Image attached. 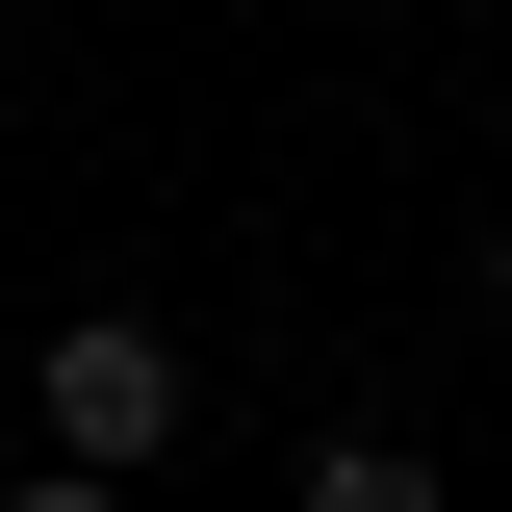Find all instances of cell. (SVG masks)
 Here are the masks:
<instances>
[{
	"label": "cell",
	"instance_id": "cell-1",
	"mask_svg": "<svg viewBox=\"0 0 512 512\" xmlns=\"http://www.w3.org/2000/svg\"><path fill=\"white\" fill-rule=\"evenodd\" d=\"M26 461H52V487H154V461H180V333L77 308L52 359H26Z\"/></svg>",
	"mask_w": 512,
	"mask_h": 512
},
{
	"label": "cell",
	"instance_id": "cell-4",
	"mask_svg": "<svg viewBox=\"0 0 512 512\" xmlns=\"http://www.w3.org/2000/svg\"><path fill=\"white\" fill-rule=\"evenodd\" d=\"M487 333H512V205H487Z\"/></svg>",
	"mask_w": 512,
	"mask_h": 512
},
{
	"label": "cell",
	"instance_id": "cell-2",
	"mask_svg": "<svg viewBox=\"0 0 512 512\" xmlns=\"http://www.w3.org/2000/svg\"><path fill=\"white\" fill-rule=\"evenodd\" d=\"M308 512H461V487H436V436L359 410V436H308Z\"/></svg>",
	"mask_w": 512,
	"mask_h": 512
},
{
	"label": "cell",
	"instance_id": "cell-5",
	"mask_svg": "<svg viewBox=\"0 0 512 512\" xmlns=\"http://www.w3.org/2000/svg\"><path fill=\"white\" fill-rule=\"evenodd\" d=\"M0 487H26V384H0Z\"/></svg>",
	"mask_w": 512,
	"mask_h": 512
},
{
	"label": "cell",
	"instance_id": "cell-3",
	"mask_svg": "<svg viewBox=\"0 0 512 512\" xmlns=\"http://www.w3.org/2000/svg\"><path fill=\"white\" fill-rule=\"evenodd\" d=\"M0 512H128V487H52V461H26V487H0Z\"/></svg>",
	"mask_w": 512,
	"mask_h": 512
}]
</instances>
